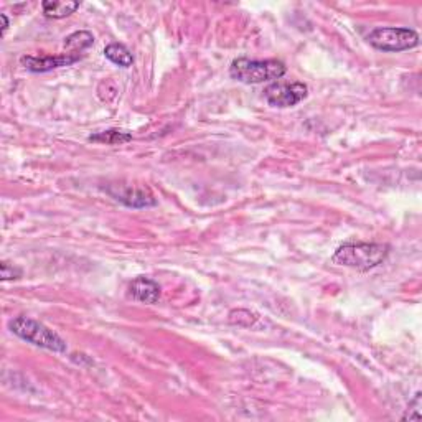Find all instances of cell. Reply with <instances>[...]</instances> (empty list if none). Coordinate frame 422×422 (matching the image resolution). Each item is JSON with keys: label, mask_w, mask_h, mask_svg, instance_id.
Segmentation results:
<instances>
[{"label": "cell", "mask_w": 422, "mask_h": 422, "mask_svg": "<svg viewBox=\"0 0 422 422\" xmlns=\"http://www.w3.org/2000/svg\"><path fill=\"white\" fill-rule=\"evenodd\" d=\"M389 246L381 243L343 244L332 256V262L356 271L375 269L388 258Z\"/></svg>", "instance_id": "obj_1"}, {"label": "cell", "mask_w": 422, "mask_h": 422, "mask_svg": "<svg viewBox=\"0 0 422 422\" xmlns=\"http://www.w3.org/2000/svg\"><path fill=\"white\" fill-rule=\"evenodd\" d=\"M287 71L282 61L277 60H248L237 58L230 66V74L236 81L244 85H259V83L276 81Z\"/></svg>", "instance_id": "obj_2"}, {"label": "cell", "mask_w": 422, "mask_h": 422, "mask_svg": "<svg viewBox=\"0 0 422 422\" xmlns=\"http://www.w3.org/2000/svg\"><path fill=\"white\" fill-rule=\"evenodd\" d=\"M10 330L17 337H20L22 340L32 343L35 346H40V348L55 351V353H65L66 348H68L66 341L58 333H55L51 328L37 322V320L28 319V316L22 315L13 319L10 322Z\"/></svg>", "instance_id": "obj_3"}, {"label": "cell", "mask_w": 422, "mask_h": 422, "mask_svg": "<svg viewBox=\"0 0 422 422\" xmlns=\"http://www.w3.org/2000/svg\"><path fill=\"white\" fill-rule=\"evenodd\" d=\"M369 45L381 51H404L419 45V35L412 28L403 26H382L368 35Z\"/></svg>", "instance_id": "obj_4"}, {"label": "cell", "mask_w": 422, "mask_h": 422, "mask_svg": "<svg viewBox=\"0 0 422 422\" xmlns=\"http://www.w3.org/2000/svg\"><path fill=\"white\" fill-rule=\"evenodd\" d=\"M309 94V87L303 83H272L266 87L264 96L274 108H292Z\"/></svg>", "instance_id": "obj_5"}, {"label": "cell", "mask_w": 422, "mask_h": 422, "mask_svg": "<svg viewBox=\"0 0 422 422\" xmlns=\"http://www.w3.org/2000/svg\"><path fill=\"white\" fill-rule=\"evenodd\" d=\"M108 193L114 200L121 201L122 205L129 206V208H149V206L157 205L155 196L152 195V192L149 188L135 187V185H109Z\"/></svg>", "instance_id": "obj_6"}, {"label": "cell", "mask_w": 422, "mask_h": 422, "mask_svg": "<svg viewBox=\"0 0 422 422\" xmlns=\"http://www.w3.org/2000/svg\"><path fill=\"white\" fill-rule=\"evenodd\" d=\"M83 58V55H76V53H65L60 56H22L20 63L25 69L32 73H47L51 69L63 68V66H69L76 63Z\"/></svg>", "instance_id": "obj_7"}, {"label": "cell", "mask_w": 422, "mask_h": 422, "mask_svg": "<svg viewBox=\"0 0 422 422\" xmlns=\"http://www.w3.org/2000/svg\"><path fill=\"white\" fill-rule=\"evenodd\" d=\"M129 294L137 302L155 303L160 298V285L149 277H137L130 282Z\"/></svg>", "instance_id": "obj_8"}, {"label": "cell", "mask_w": 422, "mask_h": 422, "mask_svg": "<svg viewBox=\"0 0 422 422\" xmlns=\"http://www.w3.org/2000/svg\"><path fill=\"white\" fill-rule=\"evenodd\" d=\"M81 3L79 2H69V0H66V2H58V0H55V2H43V13H45V17L48 19H66V17H69L71 13H74L79 8Z\"/></svg>", "instance_id": "obj_9"}, {"label": "cell", "mask_w": 422, "mask_h": 422, "mask_svg": "<svg viewBox=\"0 0 422 422\" xmlns=\"http://www.w3.org/2000/svg\"><path fill=\"white\" fill-rule=\"evenodd\" d=\"M104 56L109 61H112L114 65L121 66V68H129L134 63V56L132 53L127 50L124 45L121 43H111L104 48Z\"/></svg>", "instance_id": "obj_10"}, {"label": "cell", "mask_w": 422, "mask_h": 422, "mask_svg": "<svg viewBox=\"0 0 422 422\" xmlns=\"http://www.w3.org/2000/svg\"><path fill=\"white\" fill-rule=\"evenodd\" d=\"M87 139H90L91 142H96V144L121 145V144L130 142L132 134H129V132H124V130H119V129H109V130L98 132V134H92Z\"/></svg>", "instance_id": "obj_11"}, {"label": "cell", "mask_w": 422, "mask_h": 422, "mask_svg": "<svg viewBox=\"0 0 422 422\" xmlns=\"http://www.w3.org/2000/svg\"><path fill=\"white\" fill-rule=\"evenodd\" d=\"M92 43H94V37H92V33L86 32V30H81V32H74L69 35V37L66 38L65 47L69 48L71 53L81 55L83 51L87 50L90 47H92Z\"/></svg>", "instance_id": "obj_12"}, {"label": "cell", "mask_w": 422, "mask_h": 422, "mask_svg": "<svg viewBox=\"0 0 422 422\" xmlns=\"http://www.w3.org/2000/svg\"><path fill=\"white\" fill-rule=\"evenodd\" d=\"M230 322L241 327H251L258 322V315L251 314L249 310H233L230 314Z\"/></svg>", "instance_id": "obj_13"}, {"label": "cell", "mask_w": 422, "mask_h": 422, "mask_svg": "<svg viewBox=\"0 0 422 422\" xmlns=\"http://www.w3.org/2000/svg\"><path fill=\"white\" fill-rule=\"evenodd\" d=\"M0 269H2V280L6 282V280H12V279H19L22 276V269L15 266H10L8 262H2L0 264Z\"/></svg>", "instance_id": "obj_14"}, {"label": "cell", "mask_w": 422, "mask_h": 422, "mask_svg": "<svg viewBox=\"0 0 422 422\" xmlns=\"http://www.w3.org/2000/svg\"><path fill=\"white\" fill-rule=\"evenodd\" d=\"M419 403H421V394H417V398H416V401L411 404V409H407V412L406 414L403 416V419L404 421H419L421 419V411L417 407H419Z\"/></svg>", "instance_id": "obj_15"}, {"label": "cell", "mask_w": 422, "mask_h": 422, "mask_svg": "<svg viewBox=\"0 0 422 422\" xmlns=\"http://www.w3.org/2000/svg\"><path fill=\"white\" fill-rule=\"evenodd\" d=\"M0 19H2V24H3V26H2V35H6L7 28H8V20H7L6 13H2V15H0Z\"/></svg>", "instance_id": "obj_16"}]
</instances>
